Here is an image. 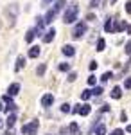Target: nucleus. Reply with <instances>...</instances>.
<instances>
[{"mask_svg": "<svg viewBox=\"0 0 131 135\" xmlns=\"http://www.w3.org/2000/svg\"><path fill=\"white\" fill-rule=\"evenodd\" d=\"M111 78H115V74H113V70H108V72H104V74L101 76V78H99V79H101V85L108 83V81H110Z\"/></svg>", "mask_w": 131, "mask_h": 135, "instance_id": "obj_23", "label": "nucleus"}, {"mask_svg": "<svg viewBox=\"0 0 131 135\" xmlns=\"http://www.w3.org/2000/svg\"><path fill=\"white\" fill-rule=\"evenodd\" d=\"M122 90H124L122 86L115 85V86H113V88L110 90V97H111V99H115V101H119V99L122 97Z\"/></svg>", "mask_w": 131, "mask_h": 135, "instance_id": "obj_15", "label": "nucleus"}, {"mask_svg": "<svg viewBox=\"0 0 131 135\" xmlns=\"http://www.w3.org/2000/svg\"><path fill=\"white\" fill-rule=\"evenodd\" d=\"M122 88H124V90H131V76L124 78V85H122Z\"/></svg>", "mask_w": 131, "mask_h": 135, "instance_id": "obj_33", "label": "nucleus"}, {"mask_svg": "<svg viewBox=\"0 0 131 135\" xmlns=\"http://www.w3.org/2000/svg\"><path fill=\"white\" fill-rule=\"evenodd\" d=\"M92 97H93V94H92V88H84V90L81 92V101H83V103H88Z\"/></svg>", "mask_w": 131, "mask_h": 135, "instance_id": "obj_19", "label": "nucleus"}, {"mask_svg": "<svg viewBox=\"0 0 131 135\" xmlns=\"http://www.w3.org/2000/svg\"><path fill=\"white\" fill-rule=\"evenodd\" d=\"M41 54V47L40 45H31V49L27 51V58L29 60H38Z\"/></svg>", "mask_w": 131, "mask_h": 135, "instance_id": "obj_11", "label": "nucleus"}, {"mask_svg": "<svg viewBox=\"0 0 131 135\" xmlns=\"http://www.w3.org/2000/svg\"><path fill=\"white\" fill-rule=\"evenodd\" d=\"M20 88H22V86H20V83H18V81H13V83L7 86L6 94H7V95H11V97H16V95L20 94Z\"/></svg>", "mask_w": 131, "mask_h": 135, "instance_id": "obj_10", "label": "nucleus"}, {"mask_svg": "<svg viewBox=\"0 0 131 135\" xmlns=\"http://www.w3.org/2000/svg\"><path fill=\"white\" fill-rule=\"evenodd\" d=\"M38 130H40V121L32 119V121H29V123H25L22 126L20 133L22 135H38Z\"/></svg>", "mask_w": 131, "mask_h": 135, "instance_id": "obj_4", "label": "nucleus"}, {"mask_svg": "<svg viewBox=\"0 0 131 135\" xmlns=\"http://www.w3.org/2000/svg\"><path fill=\"white\" fill-rule=\"evenodd\" d=\"M47 74V63H40L38 67H36V76L38 78H43Z\"/></svg>", "mask_w": 131, "mask_h": 135, "instance_id": "obj_22", "label": "nucleus"}, {"mask_svg": "<svg viewBox=\"0 0 131 135\" xmlns=\"http://www.w3.org/2000/svg\"><path fill=\"white\" fill-rule=\"evenodd\" d=\"M120 123H128V112H126V110L120 112Z\"/></svg>", "mask_w": 131, "mask_h": 135, "instance_id": "obj_38", "label": "nucleus"}, {"mask_svg": "<svg viewBox=\"0 0 131 135\" xmlns=\"http://www.w3.org/2000/svg\"><path fill=\"white\" fill-rule=\"evenodd\" d=\"M56 34H58L56 27H49V29L45 31V34L41 36V42H43V43H52V42H54V38H56Z\"/></svg>", "mask_w": 131, "mask_h": 135, "instance_id": "obj_9", "label": "nucleus"}, {"mask_svg": "<svg viewBox=\"0 0 131 135\" xmlns=\"http://www.w3.org/2000/svg\"><path fill=\"white\" fill-rule=\"evenodd\" d=\"M58 70H59V72H63V74H68V72H70V63H68V61L58 63Z\"/></svg>", "mask_w": 131, "mask_h": 135, "instance_id": "obj_21", "label": "nucleus"}, {"mask_svg": "<svg viewBox=\"0 0 131 135\" xmlns=\"http://www.w3.org/2000/svg\"><path fill=\"white\" fill-rule=\"evenodd\" d=\"M126 34H129V36H131V23H128V29H126Z\"/></svg>", "mask_w": 131, "mask_h": 135, "instance_id": "obj_44", "label": "nucleus"}, {"mask_svg": "<svg viewBox=\"0 0 131 135\" xmlns=\"http://www.w3.org/2000/svg\"><path fill=\"white\" fill-rule=\"evenodd\" d=\"M108 135H126V130H122V128H113Z\"/></svg>", "mask_w": 131, "mask_h": 135, "instance_id": "obj_34", "label": "nucleus"}, {"mask_svg": "<svg viewBox=\"0 0 131 135\" xmlns=\"http://www.w3.org/2000/svg\"><path fill=\"white\" fill-rule=\"evenodd\" d=\"M86 83H88V86L93 88L95 85H99V79H97V76H95V74H90V76H88V79H86Z\"/></svg>", "mask_w": 131, "mask_h": 135, "instance_id": "obj_26", "label": "nucleus"}, {"mask_svg": "<svg viewBox=\"0 0 131 135\" xmlns=\"http://www.w3.org/2000/svg\"><path fill=\"white\" fill-rule=\"evenodd\" d=\"M124 130H126V133H129V135H131V123H129V124H128V126H126Z\"/></svg>", "mask_w": 131, "mask_h": 135, "instance_id": "obj_42", "label": "nucleus"}, {"mask_svg": "<svg viewBox=\"0 0 131 135\" xmlns=\"http://www.w3.org/2000/svg\"><path fill=\"white\" fill-rule=\"evenodd\" d=\"M56 16H58V13H56V11L51 7V9H49L47 13H45V15H43V18H45V23H52V22L56 20Z\"/></svg>", "mask_w": 131, "mask_h": 135, "instance_id": "obj_16", "label": "nucleus"}, {"mask_svg": "<svg viewBox=\"0 0 131 135\" xmlns=\"http://www.w3.org/2000/svg\"><path fill=\"white\" fill-rule=\"evenodd\" d=\"M4 110H6V104L2 103V99H0V114H2V112H4Z\"/></svg>", "mask_w": 131, "mask_h": 135, "instance_id": "obj_41", "label": "nucleus"}, {"mask_svg": "<svg viewBox=\"0 0 131 135\" xmlns=\"http://www.w3.org/2000/svg\"><path fill=\"white\" fill-rule=\"evenodd\" d=\"M16 121H18L16 114H9V115H7V119H6V128H7V130H9V128H14Z\"/></svg>", "mask_w": 131, "mask_h": 135, "instance_id": "obj_18", "label": "nucleus"}, {"mask_svg": "<svg viewBox=\"0 0 131 135\" xmlns=\"http://www.w3.org/2000/svg\"><path fill=\"white\" fill-rule=\"evenodd\" d=\"M6 135H16V133H14V130H13V128H9V130L6 132Z\"/></svg>", "mask_w": 131, "mask_h": 135, "instance_id": "obj_43", "label": "nucleus"}, {"mask_svg": "<svg viewBox=\"0 0 131 135\" xmlns=\"http://www.w3.org/2000/svg\"><path fill=\"white\" fill-rule=\"evenodd\" d=\"M61 52H63V56H67V58H74V56H75V47L70 45V43H65V45L61 47Z\"/></svg>", "mask_w": 131, "mask_h": 135, "instance_id": "obj_13", "label": "nucleus"}, {"mask_svg": "<svg viewBox=\"0 0 131 135\" xmlns=\"http://www.w3.org/2000/svg\"><path fill=\"white\" fill-rule=\"evenodd\" d=\"M124 54H126V56H131V38L124 43Z\"/></svg>", "mask_w": 131, "mask_h": 135, "instance_id": "obj_31", "label": "nucleus"}, {"mask_svg": "<svg viewBox=\"0 0 131 135\" xmlns=\"http://www.w3.org/2000/svg\"><path fill=\"white\" fill-rule=\"evenodd\" d=\"M126 29H128V22L117 18V32H126Z\"/></svg>", "mask_w": 131, "mask_h": 135, "instance_id": "obj_25", "label": "nucleus"}, {"mask_svg": "<svg viewBox=\"0 0 131 135\" xmlns=\"http://www.w3.org/2000/svg\"><path fill=\"white\" fill-rule=\"evenodd\" d=\"M54 2H56V0H41V7H47V6H51Z\"/></svg>", "mask_w": 131, "mask_h": 135, "instance_id": "obj_39", "label": "nucleus"}, {"mask_svg": "<svg viewBox=\"0 0 131 135\" xmlns=\"http://www.w3.org/2000/svg\"><path fill=\"white\" fill-rule=\"evenodd\" d=\"M92 94H93V97H101L102 94H104V86H102V85H95V86L92 88Z\"/></svg>", "mask_w": 131, "mask_h": 135, "instance_id": "obj_24", "label": "nucleus"}, {"mask_svg": "<svg viewBox=\"0 0 131 135\" xmlns=\"http://www.w3.org/2000/svg\"><path fill=\"white\" fill-rule=\"evenodd\" d=\"M65 7H67V0H56V2L52 4V9L56 11L58 15H59V13L65 9Z\"/></svg>", "mask_w": 131, "mask_h": 135, "instance_id": "obj_17", "label": "nucleus"}, {"mask_svg": "<svg viewBox=\"0 0 131 135\" xmlns=\"http://www.w3.org/2000/svg\"><path fill=\"white\" fill-rule=\"evenodd\" d=\"M18 15H20V7H18V4H16V2L7 4V6L4 7V16L9 20V25H14V23H16Z\"/></svg>", "mask_w": 131, "mask_h": 135, "instance_id": "obj_2", "label": "nucleus"}, {"mask_svg": "<svg viewBox=\"0 0 131 135\" xmlns=\"http://www.w3.org/2000/svg\"><path fill=\"white\" fill-rule=\"evenodd\" d=\"M86 20H88V22H95L97 18H95V15H93V13H88V15H86Z\"/></svg>", "mask_w": 131, "mask_h": 135, "instance_id": "obj_40", "label": "nucleus"}, {"mask_svg": "<svg viewBox=\"0 0 131 135\" xmlns=\"http://www.w3.org/2000/svg\"><path fill=\"white\" fill-rule=\"evenodd\" d=\"M34 38H38V32H36V27H31L25 31V36H23V42L25 43H32Z\"/></svg>", "mask_w": 131, "mask_h": 135, "instance_id": "obj_12", "label": "nucleus"}, {"mask_svg": "<svg viewBox=\"0 0 131 135\" xmlns=\"http://www.w3.org/2000/svg\"><path fill=\"white\" fill-rule=\"evenodd\" d=\"M72 114H77L81 117H86V115L92 114V104L90 103H79L72 106Z\"/></svg>", "mask_w": 131, "mask_h": 135, "instance_id": "obj_6", "label": "nucleus"}, {"mask_svg": "<svg viewBox=\"0 0 131 135\" xmlns=\"http://www.w3.org/2000/svg\"><path fill=\"white\" fill-rule=\"evenodd\" d=\"M25 61H27V56H18L13 70H14V72H20V70H23V69H25V65H27Z\"/></svg>", "mask_w": 131, "mask_h": 135, "instance_id": "obj_14", "label": "nucleus"}, {"mask_svg": "<svg viewBox=\"0 0 131 135\" xmlns=\"http://www.w3.org/2000/svg\"><path fill=\"white\" fill-rule=\"evenodd\" d=\"M124 11H126L128 15H131V0H126V4H124Z\"/></svg>", "mask_w": 131, "mask_h": 135, "instance_id": "obj_37", "label": "nucleus"}, {"mask_svg": "<svg viewBox=\"0 0 131 135\" xmlns=\"http://www.w3.org/2000/svg\"><path fill=\"white\" fill-rule=\"evenodd\" d=\"M72 106H74V104H70V103H63L59 106L61 114H72Z\"/></svg>", "mask_w": 131, "mask_h": 135, "instance_id": "obj_27", "label": "nucleus"}, {"mask_svg": "<svg viewBox=\"0 0 131 135\" xmlns=\"http://www.w3.org/2000/svg\"><path fill=\"white\" fill-rule=\"evenodd\" d=\"M110 4L113 6V4H117V0H110Z\"/></svg>", "mask_w": 131, "mask_h": 135, "instance_id": "obj_45", "label": "nucleus"}, {"mask_svg": "<svg viewBox=\"0 0 131 135\" xmlns=\"http://www.w3.org/2000/svg\"><path fill=\"white\" fill-rule=\"evenodd\" d=\"M104 49H106V40L101 36V38H97V40H95V51H97V52H102Z\"/></svg>", "mask_w": 131, "mask_h": 135, "instance_id": "obj_20", "label": "nucleus"}, {"mask_svg": "<svg viewBox=\"0 0 131 135\" xmlns=\"http://www.w3.org/2000/svg\"><path fill=\"white\" fill-rule=\"evenodd\" d=\"M102 0H90V9H97V7H101Z\"/></svg>", "mask_w": 131, "mask_h": 135, "instance_id": "obj_35", "label": "nucleus"}, {"mask_svg": "<svg viewBox=\"0 0 131 135\" xmlns=\"http://www.w3.org/2000/svg\"><path fill=\"white\" fill-rule=\"evenodd\" d=\"M61 20H63V23H67V25L75 23V22L79 20V6H77V2H72L70 6H67V7L63 9Z\"/></svg>", "mask_w": 131, "mask_h": 135, "instance_id": "obj_1", "label": "nucleus"}, {"mask_svg": "<svg viewBox=\"0 0 131 135\" xmlns=\"http://www.w3.org/2000/svg\"><path fill=\"white\" fill-rule=\"evenodd\" d=\"M0 99H2V103H4V104H11V103H14V97H11V95H7V94H6V95H2Z\"/></svg>", "mask_w": 131, "mask_h": 135, "instance_id": "obj_30", "label": "nucleus"}, {"mask_svg": "<svg viewBox=\"0 0 131 135\" xmlns=\"http://www.w3.org/2000/svg\"><path fill=\"white\" fill-rule=\"evenodd\" d=\"M59 135H81V128L77 123L70 121L67 126H61L59 128Z\"/></svg>", "mask_w": 131, "mask_h": 135, "instance_id": "obj_5", "label": "nucleus"}, {"mask_svg": "<svg viewBox=\"0 0 131 135\" xmlns=\"http://www.w3.org/2000/svg\"><path fill=\"white\" fill-rule=\"evenodd\" d=\"M88 31V25H86V22L84 20H77L74 23V29H72V38L74 40H83L84 38V34Z\"/></svg>", "mask_w": 131, "mask_h": 135, "instance_id": "obj_3", "label": "nucleus"}, {"mask_svg": "<svg viewBox=\"0 0 131 135\" xmlns=\"http://www.w3.org/2000/svg\"><path fill=\"white\" fill-rule=\"evenodd\" d=\"M75 79H77V72H75V70H70V72L67 74V81H68V83H74Z\"/></svg>", "mask_w": 131, "mask_h": 135, "instance_id": "obj_29", "label": "nucleus"}, {"mask_svg": "<svg viewBox=\"0 0 131 135\" xmlns=\"http://www.w3.org/2000/svg\"><path fill=\"white\" fill-rule=\"evenodd\" d=\"M111 108H110V104H102L101 108H99V114H108Z\"/></svg>", "mask_w": 131, "mask_h": 135, "instance_id": "obj_36", "label": "nucleus"}, {"mask_svg": "<svg viewBox=\"0 0 131 135\" xmlns=\"http://www.w3.org/2000/svg\"><path fill=\"white\" fill-rule=\"evenodd\" d=\"M16 110H18L16 103H11V104H6V110H4V112H7V114H16Z\"/></svg>", "mask_w": 131, "mask_h": 135, "instance_id": "obj_28", "label": "nucleus"}, {"mask_svg": "<svg viewBox=\"0 0 131 135\" xmlns=\"http://www.w3.org/2000/svg\"><path fill=\"white\" fill-rule=\"evenodd\" d=\"M104 32H108V34H117V20H113L111 16H108L106 20H104Z\"/></svg>", "mask_w": 131, "mask_h": 135, "instance_id": "obj_8", "label": "nucleus"}, {"mask_svg": "<svg viewBox=\"0 0 131 135\" xmlns=\"http://www.w3.org/2000/svg\"><path fill=\"white\" fill-rule=\"evenodd\" d=\"M97 67H99V63L95 61V60H92V61L88 63V70H90L92 74H93V72H95V70H97Z\"/></svg>", "mask_w": 131, "mask_h": 135, "instance_id": "obj_32", "label": "nucleus"}, {"mask_svg": "<svg viewBox=\"0 0 131 135\" xmlns=\"http://www.w3.org/2000/svg\"><path fill=\"white\" fill-rule=\"evenodd\" d=\"M54 101H56L54 94L47 92V94H43V95L40 97V106H41V108H45V110H49L52 104H54Z\"/></svg>", "mask_w": 131, "mask_h": 135, "instance_id": "obj_7", "label": "nucleus"}]
</instances>
